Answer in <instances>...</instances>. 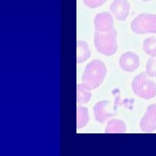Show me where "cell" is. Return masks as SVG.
<instances>
[{
    "mask_svg": "<svg viewBox=\"0 0 156 156\" xmlns=\"http://www.w3.org/2000/svg\"><path fill=\"white\" fill-rule=\"evenodd\" d=\"M106 72L105 63L99 59H94L84 69L82 76L83 84L89 90L97 88L105 79Z\"/></svg>",
    "mask_w": 156,
    "mask_h": 156,
    "instance_id": "6da1fadb",
    "label": "cell"
},
{
    "mask_svg": "<svg viewBox=\"0 0 156 156\" xmlns=\"http://www.w3.org/2000/svg\"><path fill=\"white\" fill-rule=\"evenodd\" d=\"M117 31L115 28L108 31L101 32L94 30V41L96 49L99 53L110 56L117 51Z\"/></svg>",
    "mask_w": 156,
    "mask_h": 156,
    "instance_id": "7a4b0ae2",
    "label": "cell"
},
{
    "mask_svg": "<svg viewBox=\"0 0 156 156\" xmlns=\"http://www.w3.org/2000/svg\"><path fill=\"white\" fill-rule=\"evenodd\" d=\"M131 87L134 94L144 99H151L156 96V83L147 78L146 73L135 76L132 80Z\"/></svg>",
    "mask_w": 156,
    "mask_h": 156,
    "instance_id": "3957f363",
    "label": "cell"
},
{
    "mask_svg": "<svg viewBox=\"0 0 156 156\" xmlns=\"http://www.w3.org/2000/svg\"><path fill=\"white\" fill-rule=\"evenodd\" d=\"M130 27L136 34H156V14L141 13L138 15L132 20Z\"/></svg>",
    "mask_w": 156,
    "mask_h": 156,
    "instance_id": "277c9868",
    "label": "cell"
},
{
    "mask_svg": "<svg viewBox=\"0 0 156 156\" xmlns=\"http://www.w3.org/2000/svg\"><path fill=\"white\" fill-rule=\"evenodd\" d=\"M140 127L144 133H152L156 129V104L150 105L140 121Z\"/></svg>",
    "mask_w": 156,
    "mask_h": 156,
    "instance_id": "5b68a950",
    "label": "cell"
},
{
    "mask_svg": "<svg viewBox=\"0 0 156 156\" xmlns=\"http://www.w3.org/2000/svg\"><path fill=\"white\" fill-rule=\"evenodd\" d=\"M94 30L98 31H108L114 28V20L111 13L103 12L98 13L94 19Z\"/></svg>",
    "mask_w": 156,
    "mask_h": 156,
    "instance_id": "8992f818",
    "label": "cell"
},
{
    "mask_svg": "<svg viewBox=\"0 0 156 156\" xmlns=\"http://www.w3.org/2000/svg\"><path fill=\"white\" fill-rule=\"evenodd\" d=\"M129 8L130 5L127 0H114L110 5V11L119 21H123L127 18Z\"/></svg>",
    "mask_w": 156,
    "mask_h": 156,
    "instance_id": "52a82bcc",
    "label": "cell"
},
{
    "mask_svg": "<svg viewBox=\"0 0 156 156\" xmlns=\"http://www.w3.org/2000/svg\"><path fill=\"white\" fill-rule=\"evenodd\" d=\"M119 66L122 70L126 72H133L140 66V58L133 52H125L119 58Z\"/></svg>",
    "mask_w": 156,
    "mask_h": 156,
    "instance_id": "ba28073f",
    "label": "cell"
},
{
    "mask_svg": "<svg viewBox=\"0 0 156 156\" xmlns=\"http://www.w3.org/2000/svg\"><path fill=\"white\" fill-rule=\"evenodd\" d=\"M109 104V101H101L95 104L93 108V111H94L95 119L98 122L103 123L109 117L114 115L112 112H109V110L107 108Z\"/></svg>",
    "mask_w": 156,
    "mask_h": 156,
    "instance_id": "9c48e42d",
    "label": "cell"
},
{
    "mask_svg": "<svg viewBox=\"0 0 156 156\" xmlns=\"http://www.w3.org/2000/svg\"><path fill=\"white\" fill-rule=\"evenodd\" d=\"M90 56V50L87 42L81 40L76 41V62L82 63Z\"/></svg>",
    "mask_w": 156,
    "mask_h": 156,
    "instance_id": "30bf717a",
    "label": "cell"
},
{
    "mask_svg": "<svg viewBox=\"0 0 156 156\" xmlns=\"http://www.w3.org/2000/svg\"><path fill=\"white\" fill-rule=\"evenodd\" d=\"M126 126L121 119H113L108 121L105 132L106 133H123L126 132Z\"/></svg>",
    "mask_w": 156,
    "mask_h": 156,
    "instance_id": "8fae6325",
    "label": "cell"
},
{
    "mask_svg": "<svg viewBox=\"0 0 156 156\" xmlns=\"http://www.w3.org/2000/svg\"><path fill=\"white\" fill-rule=\"evenodd\" d=\"M91 93L83 83H78L76 85V101L79 104H86L90 101Z\"/></svg>",
    "mask_w": 156,
    "mask_h": 156,
    "instance_id": "7c38bea8",
    "label": "cell"
},
{
    "mask_svg": "<svg viewBox=\"0 0 156 156\" xmlns=\"http://www.w3.org/2000/svg\"><path fill=\"white\" fill-rule=\"evenodd\" d=\"M88 110L83 106H77L76 108V126L77 129L83 128L88 123Z\"/></svg>",
    "mask_w": 156,
    "mask_h": 156,
    "instance_id": "4fadbf2b",
    "label": "cell"
},
{
    "mask_svg": "<svg viewBox=\"0 0 156 156\" xmlns=\"http://www.w3.org/2000/svg\"><path fill=\"white\" fill-rule=\"evenodd\" d=\"M143 50L151 57L156 56V37L146 38L143 42Z\"/></svg>",
    "mask_w": 156,
    "mask_h": 156,
    "instance_id": "5bb4252c",
    "label": "cell"
},
{
    "mask_svg": "<svg viewBox=\"0 0 156 156\" xmlns=\"http://www.w3.org/2000/svg\"><path fill=\"white\" fill-rule=\"evenodd\" d=\"M146 73L148 76L156 77V56L151 57L147 60L146 66Z\"/></svg>",
    "mask_w": 156,
    "mask_h": 156,
    "instance_id": "9a60e30c",
    "label": "cell"
},
{
    "mask_svg": "<svg viewBox=\"0 0 156 156\" xmlns=\"http://www.w3.org/2000/svg\"><path fill=\"white\" fill-rule=\"evenodd\" d=\"M107 0H83L84 5L89 8H96L103 5Z\"/></svg>",
    "mask_w": 156,
    "mask_h": 156,
    "instance_id": "2e32d148",
    "label": "cell"
},
{
    "mask_svg": "<svg viewBox=\"0 0 156 156\" xmlns=\"http://www.w3.org/2000/svg\"><path fill=\"white\" fill-rule=\"evenodd\" d=\"M142 1H144V2H148V1H151V0H142Z\"/></svg>",
    "mask_w": 156,
    "mask_h": 156,
    "instance_id": "e0dca14e",
    "label": "cell"
}]
</instances>
